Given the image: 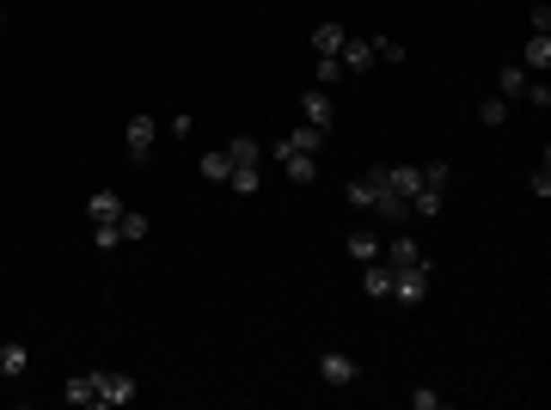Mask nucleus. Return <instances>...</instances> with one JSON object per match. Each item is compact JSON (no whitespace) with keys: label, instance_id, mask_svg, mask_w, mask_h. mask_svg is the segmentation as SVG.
I'll list each match as a JSON object with an SVG mask.
<instances>
[{"label":"nucleus","instance_id":"nucleus-1","mask_svg":"<svg viewBox=\"0 0 551 410\" xmlns=\"http://www.w3.org/2000/svg\"><path fill=\"white\" fill-rule=\"evenodd\" d=\"M258 166H264V147L251 135L227 141V184H233L240 196H258Z\"/></svg>","mask_w":551,"mask_h":410},{"label":"nucleus","instance_id":"nucleus-2","mask_svg":"<svg viewBox=\"0 0 551 410\" xmlns=\"http://www.w3.org/2000/svg\"><path fill=\"white\" fill-rule=\"evenodd\" d=\"M429 288H435V270H429V264L392 270V301H398V307H423V301H429Z\"/></svg>","mask_w":551,"mask_h":410},{"label":"nucleus","instance_id":"nucleus-3","mask_svg":"<svg viewBox=\"0 0 551 410\" xmlns=\"http://www.w3.org/2000/svg\"><path fill=\"white\" fill-rule=\"evenodd\" d=\"M448 203V166H423V184H416L411 196V214H442Z\"/></svg>","mask_w":551,"mask_h":410},{"label":"nucleus","instance_id":"nucleus-4","mask_svg":"<svg viewBox=\"0 0 551 410\" xmlns=\"http://www.w3.org/2000/svg\"><path fill=\"white\" fill-rule=\"evenodd\" d=\"M136 398H141V386L129 374H99V410H123Z\"/></svg>","mask_w":551,"mask_h":410},{"label":"nucleus","instance_id":"nucleus-5","mask_svg":"<svg viewBox=\"0 0 551 410\" xmlns=\"http://www.w3.org/2000/svg\"><path fill=\"white\" fill-rule=\"evenodd\" d=\"M264 153H276V166L288 171V184H312V178H319V160H312V153H294V147H282V141L264 147Z\"/></svg>","mask_w":551,"mask_h":410},{"label":"nucleus","instance_id":"nucleus-6","mask_svg":"<svg viewBox=\"0 0 551 410\" xmlns=\"http://www.w3.org/2000/svg\"><path fill=\"white\" fill-rule=\"evenodd\" d=\"M337 62H344V74H368L380 62V43H374V37H344Z\"/></svg>","mask_w":551,"mask_h":410},{"label":"nucleus","instance_id":"nucleus-7","mask_svg":"<svg viewBox=\"0 0 551 410\" xmlns=\"http://www.w3.org/2000/svg\"><path fill=\"white\" fill-rule=\"evenodd\" d=\"M123 141H129V160H136V166H147V153H153V141H160V129H153V117H129V129H123Z\"/></svg>","mask_w":551,"mask_h":410},{"label":"nucleus","instance_id":"nucleus-8","mask_svg":"<svg viewBox=\"0 0 551 410\" xmlns=\"http://www.w3.org/2000/svg\"><path fill=\"white\" fill-rule=\"evenodd\" d=\"M380 190H386V171H380V166H368V171H362V178H355V184L344 190V203H355V208H374V203H380Z\"/></svg>","mask_w":551,"mask_h":410},{"label":"nucleus","instance_id":"nucleus-9","mask_svg":"<svg viewBox=\"0 0 551 410\" xmlns=\"http://www.w3.org/2000/svg\"><path fill=\"white\" fill-rule=\"evenodd\" d=\"M380 264H386V270H411V264H429V257H423V245H416V240L398 233L392 245H380Z\"/></svg>","mask_w":551,"mask_h":410},{"label":"nucleus","instance_id":"nucleus-10","mask_svg":"<svg viewBox=\"0 0 551 410\" xmlns=\"http://www.w3.org/2000/svg\"><path fill=\"white\" fill-rule=\"evenodd\" d=\"M301 117H307L312 129H331V117H337V104H331V92H325V86H312L307 99H301Z\"/></svg>","mask_w":551,"mask_h":410},{"label":"nucleus","instance_id":"nucleus-11","mask_svg":"<svg viewBox=\"0 0 551 410\" xmlns=\"http://www.w3.org/2000/svg\"><path fill=\"white\" fill-rule=\"evenodd\" d=\"M62 398H68L74 410H99V374H74L68 386H62Z\"/></svg>","mask_w":551,"mask_h":410},{"label":"nucleus","instance_id":"nucleus-12","mask_svg":"<svg viewBox=\"0 0 551 410\" xmlns=\"http://www.w3.org/2000/svg\"><path fill=\"white\" fill-rule=\"evenodd\" d=\"M123 196H117V190H99V196H86V221H92V227H104V221H123Z\"/></svg>","mask_w":551,"mask_h":410},{"label":"nucleus","instance_id":"nucleus-13","mask_svg":"<svg viewBox=\"0 0 551 410\" xmlns=\"http://www.w3.org/2000/svg\"><path fill=\"white\" fill-rule=\"evenodd\" d=\"M380 171H386V190L405 196V203L416 196V184H423V166H380Z\"/></svg>","mask_w":551,"mask_h":410},{"label":"nucleus","instance_id":"nucleus-14","mask_svg":"<svg viewBox=\"0 0 551 410\" xmlns=\"http://www.w3.org/2000/svg\"><path fill=\"white\" fill-rule=\"evenodd\" d=\"M362 294H368V301H392V270H386V264H362Z\"/></svg>","mask_w":551,"mask_h":410},{"label":"nucleus","instance_id":"nucleus-15","mask_svg":"<svg viewBox=\"0 0 551 410\" xmlns=\"http://www.w3.org/2000/svg\"><path fill=\"white\" fill-rule=\"evenodd\" d=\"M527 86H533V74L520 68V62H509V68L496 74V99H527Z\"/></svg>","mask_w":551,"mask_h":410},{"label":"nucleus","instance_id":"nucleus-16","mask_svg":"<svg viewBox=\"0 0 551 410\" xmlns=\"http://www.w3.org/2000/svg\"><path fill=\"white\" fill-rule=\"evenodd\" d=\"M520 68H527V74H546V68H551V37H539V31L527 37V49H520Z\"/></svg>","mask_w":551,"mask_h":410},{"label":"nucleus","instance_id":"nucleus-17","mask_svg":"<svg viewBox=\"0 0 551 410\" xmlns=\"http://www.w3.org/2000/svg\"><path fill=\"white\" fill-rule=\"evenodd\" d=\"M282 147H294V153H312V160H319V147H325V129L301 123V129H288V135H282Z\"/></svg>","mask_w":551,"mask_h":410},{"label":"nucleus","instance_id":"nucleus-18","mask_svg":"<svg viewBox=\"0 0 551 410\" xmlns=\"http://www.w3.org/2000/svg\"><path fill=\"white\" fill-rule=\"evenodd\" d=\"M25 368H31V349H25V343H0V374L19 379Z\"/></svg>","mask_w":551,"mask_h":410},{"label":"nucleus","instance_id":"nucleus-19","mask_svg":"<svg viewBox=\"0 0 551 410\" xmlns=\"http://www.w3.org/2000/svg\"><path fill=\"white\" fill-rule=\"evenodd\" d=\"M319 379H325V386H349V379H355V362H349V355H325V362H319Z\"/></svg>","mask_w":551,"mask_h":410},{"label":"nucleus","instance_id":"nucleus-20","mask_svg":"<svg viewBox=\"0 0 551 410\" xmlns=\"http://www.w3.org/2000/svg\"><path fill=\"white\" fill-rule=\"evenodd\" d=\"M312 49H319V56H337V49H344V25H337V19L312 25Z\"/></svg>","mask_w":551,"mask_h":410},{"label":"nucleus","instance_id":"nucleus-21","mask_svg":"<svg viewBox=\"0 0 551 410\" xmlns=\"http://www.w3.org/2000/svg\"><path fill=\"white\" fill-rule=\"evenodd\" d=\"M344 251L355 257V264H374V257H380V240H374V233H349Z\"/></svg>","mask_w":551,"mask_h":410},{"label":"nucleus","instance_id":"nucleus-22","mask_svg":"<svg viewBox=\"0 0 551 410\" xmlns=\"http://www.w3.org/2000/svg\"><path fill=\"white\" fill-rule=\"evenodd\" d=\"M117 233H123V245L147 240V214H136V208H123V221H117Z\"/></svg>","mask_w":551,"mask_h":410},{"label":"nucleus","instance_id":"nucleus-23","mask_svg":"<svg viewBox=\"0 0 551 410\" xmlns=\"http://www.w3.org/2000/svg\"><path fill=\"white\" fill-rule=\"evenodd\" d=\"M203 178L208 184H227V147H208L203 153Z\"/></svg>","mask_w":551,"mask_h":410},{"label":"nucleus","instance_id":"nucleus-24","mask_svg":"<svg viewBox=\"0 0 551 410\" xmlns=\"http://www.w3.org/2000/svg\"><path fill=\"white\" fill-rule=\"evenodd\" d=\"M374 214H380V221H405V214H411V203H405V196H392V190H380Z\"/></svg>","mask_w":551,"mask_h":410},{"label":"nucleus","instance_id":"nucleus-25","mask_svg":"<svg viewBox=\"0 0 551 410\" xmlns=\"http://www.w3.org/2000/svg\"><path fill=\"white\" fill-rule=\"evenodd\" d=\"M337 80H344V62H337V56H319V86H325V92H331V86H337Z\"/></svg>","mask_w":551,"mask_h":410},{"label":"nucleus","instance_id":"nucleus-26","mask_svg":"<svg viewBox=\"0 0 551 410\" xmlns=\"http://www.w3.org/2000/svg\"><path fill=\"white\" fill-rule=\"evenodd\" d=\"M503 117H509V104H503V99H484L478 104V123H484V129H496Z\"/></svg>","mask_w":551,"mask_h":410},{"label":"nucleus","instance_id":"nucleus-27","mask_svg":"<svg viewBox=\"0 0 551 410\" xmlns=\"http://www.w3.org/2000/svg\"><path fill=\"white\" fill-rule=\"evenodd\" d=\"M92 245H99V251H117V245H123V233H117V221H104V227H92Z\"/></svg>","mask_w":551,"mask_h":410},{"label":"nucleus","instance_id":"nucleus-28","mask_svg":"<svg viewBox=\"0 0 551 410\" xmlns=\"http://www.w3.org/2000/svg\"><path fill=\"white\" fill-rule=\"evenodd\" d=\"M533 196H551V160L539 153V166H533Z\"/></svg>","mask_w":551,"mask_h":410},{"label":"nucleus","instance_id":"nucleus-29","mask_svg":"<svg viewBox=\"0 0 551 410\" xmlns=\"http://www.w3.org/2000/svg\"><path fill=\"white\" fill-rule=\"evenodd\" d=\"M435 405H442V392H435V386H416V392H411V410H435Z\"/></svg>","mask_w":551,"mask_h":410},{"label":"nucleus","instance_id":"nucleus-30","mask_svg":"<svg viewBox=\"0 0 551 410\" xmlns=\"http://www.w3.org/2000/svg\"><path fill=\"white\" fill-rule=\"evenodd\" d=\"M380 43V62H392V68H398V62H405V49H398V43H392V37H374Z\"/></svg>","mask_w":551,"mask_h":410},{"label":"nucleus","instance_id":"nucleus-31","mask_svg":"<svg viewBox=\"0 0 551 410\" xmlns=\"http://www.w3.org/2000/svg\"><path fill=\"white\" fill-rule=\"evenodd\" d=\"M533 31H539V37H551V6H546V0L533 6Z\"/></svg>","mask_w":551,"mask_h":410}]
</instances>
